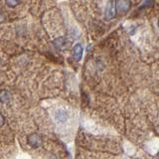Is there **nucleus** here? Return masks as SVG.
Listing matches in <instances>:
<instances>
[{"label":"nucleus","instance_id":"obj_2","mask_svg":"<svg viewBox=\"0 0 159 159\" xmlns=\"http://www.w3.org/2000/svg\"><path fill=\"white\" fill-rule=\"evenodd\" d=\"M104 14H106L107 19H112V18L116 17V2H114L113 0H111V1L107 3Z\"/></svg>","mask_w":159,"mask_h":159},{"label":"nucleus","instance_id":"obj_7","mask_svg":"<svg viewBox=\"0 0 159 159\" xmlns=\"http://www.w3.org/2000/svg\"><path fill=\"white\" fill-rule=\"evenodd\" d=\"M10 99H11V94H10V93L6 91V89H2V91L0 92V102L3 103H8L10 102Z\"/></svg>","mask_w":159,"mask_h":159},{"label":"nucleus","instance_id":"obj_4","mask_svg":"<svg viewBox=\"0 0 159 159\" xmlns=\"http://www.w3.org/2000/svg\"><path fill=\"white\" fill-rule=\"evenodd\" d=\"M68 117H69L68 111H65V109H58L55 112V118L57 119L58 122H65L68 119Z\"/></svg>","mask_w":159,"mask_h":159},{"label":"nucleus","instance_id":"obj_9","mask_svg":"<svg viewBox=\"0 0 159 159\" xmlns=\"http://www.w3.org/2000/svg\"><path fill=\"white\" fill-rule=\"evenodd\" d=\"M3 124H4V116L0 113V127H1Z\"/></svg>","mask_w":159,"mask_h":159},{"label":"nucleus","instance_id":"obj_1","mask_svg":"<svg viewBox=\"0 0 159 159\" xmlns=\"http://www.w3.org/2000/svg\"><path fill=\"white\" fill-rule=\"evenodd\" d=\"M131 7L130 0H116V9L119 14L126 13Z\"/></svg>","mask_w":159,"mask_h":159},{"label":"nucleus","instance_id":"obj_8","mask_svg":"<svg viewBox=\"0 0 159 159\" xmlns=\"http://www.w3.org/2000/svg\"><path fill=\"white\" fill-rule=\"evenodd\" d=\"M5 2L9 7H16L20 3V0H5Z\"/></svg>","mask_w":159,"mask_h":159},{"label":"nucleus","instance_id":"obj_5","mask_svg":"<svg viewBox=\"0 0 159 159\" xmlns=\"http://www.w3.org/2000/svg\"><path fill=\"white\" fill-rule=\"evenodd\" d=\"M83 46L81 44H77L75 45V47L73 49V54H74V58L76 61H81V59L83 57Z\"/></svg>","mask_w":159,"mask_h":159},{"label":"nucleus","instance_id":"obj_6","mask_svg":"<svg viewBox=\"0 0 159 159\" xmlns=\"http://www.w3.org/2000/svg\"><path fill=\"white\" fill-rule=\"evenodd\" d=\"M54 45L58 49H66L68 45H70V43L65 38H58L54 41Z\"/></svg>","mask_w":159,"mask_h":159},{"label":"nucleus","instance_id":"obj_3","mask_svg":"<svg viewBox=\"0 0 159 159\" xmlns=\"http://www.w3.org/2000/svg\"><path fill=\"white\" fill-rule=\"evenodd\" d=\"M28 143L31 145L32 147L34 148H37V147H40L42 145L43 143V139L42 137L39 135L37 133H33L31 135L28 136Z\"/></svg>","mask_w":159,"mask_h":159},{"label":"nucleus","instance_id":"obj_10","mask_svg":"<svg viewBox=\"0 0 159 159\" xmlns=\"http://www.w3.org/2000/svg\"><path fill=\"white\" fill-rule=\"evenodd\" d=\"M158 27H159V20H158Z\"/></svg>","mask_w":159,"mask_h":159}]
</instances>
